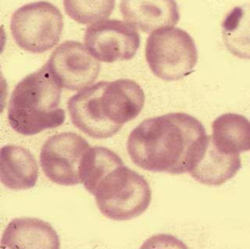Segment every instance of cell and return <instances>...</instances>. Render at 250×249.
I'll use <instances>...</instances> for the list:
<instances>
[{
	"label": "cell",
	"instance_id": "cell-1",
	"mask_svg": "<svg viewBox=\"0 0 250 249\" xmlns=\"http://www.w3.org/2000/svg\"><path fill=\"white\" fill-rule=\"evenodd\" d=\"M209 136L192 116L172 113L143 121L129 135L127 149L133 163L151 172L188 173Z\"/></svg>",
	"mask_w": 250,
	"mask_h": 249
},
{
	"label": "cell",
	"instance_id": "cell-16",
	"mask_svg": "<svg viewBox=\"0 0 250 249\" xmlns=\"http://www.w3.org/2000/svg\"><path fill=\"white\" fill-rule=\"evenodd\" d=\"M116 0H63L66 14L82 24L108 19L115 8Z\"/></svg>",
	"mask_w": 250,
	"mask_h": 249
},
{
	"label": "cell",
	"instance_id": "cell-7",
	"mask_svg": "<svg viewBox=\"0 0 250 249\" xmlns=\"http://www.w3.org/2000/svg\"><path fill=\"white\" fill-rule=\"evenodd\" d=\"M91 148L84 138L75 133L55 134L42 148V169L53 183L63 186L81 184L82 165Z\"/></svg>",
	"mask_w": 250,
	"mask_h": 249
},
{
	"label": "cell",
	"instance_id": "cell-14",
	"mask_svg": "<svg viewBox=\"0 0 250 249\" xmlns=\"http://www.w3.org/2000/svg\"><path fill=\"white\" fill-rule=\"evenodd\" d=\"M213 143L219 149L229 153L250 151V121L244 116L225 113L212 124Z\"/></svg>",
	"mask_w": 250,
	"mask_h": 249
},
{
	"label": "cell",
	"instance_id": "cell-11",
	"mask_svg": "<svg viewBox=\"0 0 250 249\" xmlns=\"http://www.w3.org/2000/svg\"><path fill=\"white\" fill-rule=\"evenodd\" d=\"M239 154L219 149L209 136L197 161L188 173L195 181L209 186H220L240 170Z\"/></svg>",
	"mask_w": 250,
	"mask_h": 249
},
{
	"label": "cell",
	"instance_id": "cell-5",
	"mask_svg": "<svg viewBox=\"0 0 250 249\" xmlns=\"http://www.w3.org/2000/svg\"><path fill=\"white\" fill-rule=\"evenodd\" d=\"M146 59L155 76L178 81L193 72L198 50L189 34L178 27H167L153 31L147 39Z\"/></svg>",
	"mask_w": 250,
	"mask_h": 249
},
{
	"label": "cell",
	"instance_id": "cell-3",
	"mask_svg": "<svg viewBox=\"0 0 250 249\" xmlns=\"http://www.w3.org/2000/svg\"><path fill=\"white\" fill-rule=\"evenodd\" d=\"M61 86L46 63L16 85L8 107V121L16 132L25 136L56 128L64 123L66 113L60 107Z\"/></svg>",
	"mask_w": 250,
	"mask_h": 249
},
{
	"label": "cell",
	"instance_id": "cell-8",
	"mask_svg": "<svg viewBox=\"0 0 250 249\" xmlns=\"http://www.w3.org/2000/svg\"><path fill=\"white\" fill-rule=\"evenodd\" d=\"M84 40L93 57L108 63L131 60L141 42L136 28L120 20H104L89 26Z\"/></svg>",
	"mask_w": 250,
	"mask_h": 249
},
{
	"label": "cell",
	"instance_id": "cell-6",
	"mask_svg": "<svg viewBox=\"0 0 250 249\" xmlns=\"http://www.w3.org/2000/svg\"><path fill=\"white\" fill-rule=\"evenodd\" d=\"M63 18L57 6L45 1L25 4L12 15L10 30L20 48L28 53H43L61 39Z\"/></svg>",
	"mask_w": 250,
	"mask_h": 249
},
{
	"label": "cell",
	"instance_id": "cell-4",
	"mask_svg": "<svg viewBox=\"0 0 250 249\" xmlns=\"http://www.w3.org/2000/svg\"><path fill=\"white\" fill-rule=\"evenodd\" d=\"M90 194L96 197L102 214L117 221L132 220L143 214L152 199L146 180L124 163L109 169Z\"/></svg>",
	"mask_w": 250,
	"mask_h": 249
},
{
	"label": "cell",
	"instance_id": "cell-10",
	"mask_svg": "<svg viewBox=\"0 0 250 249\" xmlns=\"http://www.w3.org/2000/svg\"><path fill=\"white\" fill-rule=\"evenodd\" d=\"M124 19L146 33L175 26L180 20L175 0H121Z\"/></svg>",
	"mask_w": 250,
	"mask_h": 249
},
{
	"label": "cell",
	"instance_id": "cell-15",
	"mask_svg": "<svg viewBox=\"0 0 250 249\" xmlns=\"http://www.w3.org/2000/svg\"><path fill=\"white\" fill-rule=\"evenodd\" d=\"M223 42L234 57L250 60V4L235 6L222 22Z\"/></svg>",
	"mask_w": 250,
	"mask_h": 249
},
{
	"label": "cell",
	"instance_id": "cell-2",
	"mask_svg": "<svg viewBox=\"0 0 250 249\" xmlns=\"http://www.w3.org/2000/svg\"><path fill=\"white\" fill-rule=\"evenodd\" d=\"M145 94L129 79L100 82L70 98L67 109L73 124L86 135L104 139L115 135L143 110Z\"/></svg>",
	"mask_w": 250,
	"mask_h": 249
},
{
	"label": "cell",
	"instance_id": "cell-12",
	"mask_svg": "<svg viewBox=\"0 0 250 249\" xmlns=\"http://www.w3.org/2000/svg\"><path fill=\"white\" fill-rule=\"evenodd\" d=\"M3 249H59L60 239L49 223L35 218H16L2 234Z\"/></svg>",
	"mask_w": 250,
	"mask_h": 249
},
{
	"label": "cell",
	"instance_id": "cell-13",
	"mask_svg": "<svg viewBox=\"0 0 250 249\" xmlns=\"http://www.w3.org/2000/svg\"><path fill=\"white\" fill-rule=\"evenodd\" d=\"M39 178V166L29 150L21 146L5 145L0 152V179L10 190L35 187Z\"/></svg>",
	"mask_w": 250,
	"mask_h": 249
},
{
	"label": "cell",
	"instance_id": "cell-9",
	"mask_svg": "<svg viewBox=\"0 0 250 249\" xmlns=\"http://www.w3.org/2000/svg\"><path fill=\"white\" fill-rule=\"evenodd\" d=\"M61 88L84 89L97 79L101 64L87 47L78 42L66 41L59 45L46 62Z\"/></svg>",
	"mask_w": 250,
	"mask_h": 249
}]
</instances>
